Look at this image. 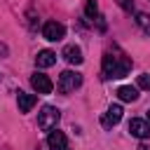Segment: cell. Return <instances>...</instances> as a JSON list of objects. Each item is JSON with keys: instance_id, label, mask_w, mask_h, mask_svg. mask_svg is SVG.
Instances as JSON below:
<instances>
[{"instance_id": "obj_14", "label": "cell", "mask_w": 150, "mask_h": 150, "mask_svg": "<svg viewBox=\"0 0 150 150\" xmlns=\"http://www.w3.org/2000/svg\"><path fill=\"white\" fill-rule=\"evenodd\" d=\"M84 14H87V19H98V5H96V0H87Z\"/></svg>"}, {"instance_id": "obj_2", "label": "cell", "mask_w": 150, "mask_h": 150, "mask_svg": "<svg viewBox=\"0 0 150 150\" xmlns=\"http://www.w3.org/2000/svg\"><path fill=\"white\" fill-rule=\"evenodd\" d=\"M59 120H61L59 108H54V105H45V108L40 110V115H38V127H40L42 131H54L56 124H59Z\"/></svg>"}, {"instance_id": "obj_10", "label": "cell", "mask_w": 150, "mask_h": 150, "mask_svg": "<svg viewBox=\"0 0 150 150\" xmlns=\"http://www.w3.org/2000/svg\"><path fill=\"white\" fill-rule=\"evenodd\" d=\"M35 63H38V68H52L56 63V54L52 49H42V52H38Z\"/></svg>"}, {"instance_id": "obj_5", "label": "cell", "mask_w": 150, "mask_h": 150, "mask_svg": "<svg viewBox=\"0 0 150 150\" xmlns=\"http://www.w3.org/2000/svg\"><path fill=\"white\" fill-rule=\"evenodd\" d=\"M122 105H110L105 112H103V117H101V124L105 127V129H110V127H115V124H120V120H122Z\"/></svg>"}, {"instance_id": "obj_8", "label": "cell", "mask_w": 150, "mask_h": 150, "mask_svg": "<svg viewBox=\"0 0 150 150\" xmlns=\"http://www.w3.org/2000/svg\"><path fill=\"white\" fill-rule=\"evenodd\" d=\"M47 145H49V150H66L68 148V138H66V134L63 131H49V136H47Z\"/></svg>"}, {"instance_id": "obj_17", "label": "cell", "mask_w": 150, "mask_h": 150, "mask_svg": "<svg viewBox=\"0 0 150 150\" xmlns=\"http://www.w3.org/2000/svg\"><path fill=\"white\" fill-rule=\"evenodd\" d=\"M148 124H150V110H148Z\"/></svg>"}, {"instance_id": "obj_9", "label": "cell", "mask_w": 150, "mask_h": 150, "mask_svg": "<svg viewBox=\"0 0 150 150\" xmlns=\"http://www.w3.org/2000/svg\"><path fill=\"white\" fill-rule=\"evenodd\" d=\"M63 59H66L70 66H80V63L84 61L82 49H80L77 45H66V47H63Z\"/></svg>"}, {"instance_id": "obj_7", "label": "cell", "mask_w": 150, "mask_h": 150, "mask_svg": "<svg viewBox=\"0 0 150 150\" xmlns=\"http://www.w3.org/2000/svg\"><path fill=\"white\" fill-rule=\"evenodd\" d=\"M129 134H131L134 138H141V141H143V138L150 136V124H148L145 120H138V117H136V120L129 122Z\"/></svg>"}, {"instance_id": "obj_6", "label": "cell", "mask_w": 150, "mask_h": 150, "mask_svg": "<svg viewBox=\"0 0 150 150\" xmlns=\"http://www.w3.org/2000/svg\"><path fill=\"white\" fill-rule=\"evenodd\" d=\"M30 84H33V89H35L38 94H52V89H54L52 80H49L47 75H42V73H35V75L30 77Z\"/></svg>"}, {"instance_id": "obj_13", "label": "cell", "mask_w": 150, "mask_h": 150, "mask_svg": "<svg viewBox=\"0 0 150 150\" xmlns=\"http://www.w3.org/2000/svg\"><path fill=\"white\" fill-rule=\"evenodd\" d=\"M136 23H138V28H141L145 35H150V16H148L145 12H136Z\"/></svg>"}, {"instance_id": "obj_16", "label": "cell", "mask_w": 150, "mask_h": 150, "mask_svg": "<svg viewBox=\"0 0 150 150\" xmlns=\"http://www.w3.org/2000/svg\"><path fill=\"white\" fill-rule=\"evenodd\" d=\"M117 5H120L124 12H134V0H117Z\"/></svg>"}, {"instance_id": "obj_12", "label": "cell", "mask_w": 150, "mask_h": 150, "mask_svg": "<svg viewBox=\"0 0 150 150\" xmlns=\"http://www.w3.org/2000/svg\"><path fill=\"white\" fill-rule=\"evenodd\" d=\"M117 98H120V101H124V103L136 101V98H138V87H129V84L120 87V89H117Z\"/></svg>"}, {"instance_id": "obj_3", "label": "cell", "mask_w": 150, "mask_h": 150, "mask_svg": "<svg viewBox=\"0 0 150 150\" xmlns=\"http://www.w3.org/2000/svg\"><path fill=\"white\" fill-rule=\"evenodd\" d=\"M80 84H82V75L75 73V70H63V73L59 75V91H61V94H70V91H75Z\"/></svg>"}, {"instance_id": "obj_1", "label": "cell", "mask_w": 150, "mask_h": 150, "mask_svg": "<svg viewBox=\"0 0 150 150\" xmlns=\"http://www.w3.org/2000/svg\"><path fill=\"white\" fill-rule=\"evenodd\" d=\"M101 70H103V77H105V80H110V77H124V75L131 70V61H129L127 56H117V54L105 52V54H103Z\"/></svg>"}, {"instance_id": "obj_15", "label": "cell", "mask_w": 150, "mask_h": 150, "mask_svg": "<svg viewBox=\"0 0 150 150\" xmlns=\"http://www.w3.org/2000/svg\"><path fill=\"white\" fill-rule=\"evenodd\" d=\"M138 89H145V91H150V73H143V75H138Z\"/></svg>"}, {"instance_id": "obj_11", "label": "cell", "mask_w": 150, "mask_h": 150, "mask_svg": "<svg viewBox=\"0 0 150 150\" xmlns=\"http://www.w3.org/2000/svg\"><path fill=\"white\" fill-rule=\"evenodd\" d=\"M35 94H26V91H19L16 94V103H19V112H28L33 105H35Z\"/></svg>"}, {"instance_id": "obj_4", "label": "cell", "mask_w": 150, "mask_h": 150, "mask_svg": "<svg viewBox=\"0 0 150 150\" xmlns=\"http://www.w3.org/2000/svg\"><path fill=\"white\" fill-rule=\"evenodd\" d=\"M42 35H45V40L56 42V40H61V38L66 35V26L59 23V21H47V23L42 26Z\"/></svg>"}]
</instances>
